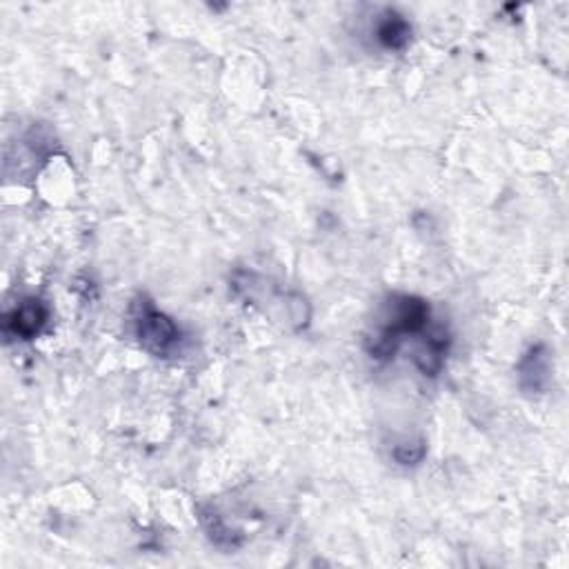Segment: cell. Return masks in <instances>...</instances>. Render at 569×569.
Wrapping results in <instances>:
<instances>
[{"instance_id": "1", "label": "cell", "mask_w": 569, "mask_h": 569, "mask_svg": "<svg viewBox=\"0 0 569 569\" xmlns=\"http://www.w3.org/2000/svg\"><path fill=\"white\" fill-rule=\"evenodd\" d=\"M136 336L147 352L165 356L178 342L180 332L169 316L159 312L151 303H142L136 313Z\"/></svg>"}, {"instance_id": "2", "label": "cell", "mask_w": 569, "mask_h": 569, "mask_svg": "<svg viewBox=\"0 0 569 569\" xmlns=\"http://www.w3.org/2000/svg\"><path fill=\"white\" fill-rule=\"evenodd\" d=\"M47 323V307L43 305V301L38 298H29L14 309L7 318H5V333H12V336L34 338L41 333L43 327Z\"/></svg>"}, {"instance_id": "3", "label": "cell", "mask_w": 569, "mask_h": 569, "mask_svg": "<svg viewBox=\"0 0 569 569\" xmlns=\"http://www.w3.org/2000/svg\"><path fill=\"white\" fill-rule=\"evenodd\" d=\"M376 38L385 49H403L411 38V27L400 14L385 12L379 27H376Z\"/></svg>"}, {"instance_id": "4", "label": "cell", "mask_w": 569, "mask_h": 569, "mask_svg": "<svg viewBox=\"0 0 569 569\" xmlns=\"http://www.w3.org/2000/svg\"><path fill=\"white\" fill-rule=\"evenodd\" d=\"M549 379L547 356L543 347H534L521 362V382L525 390L541 391Z\"/></svg>"}, {"instance_id": "5", "label": "cell", "mask_w": 569, "mask_h": 569, "mask_svg": "<svg viewBox=\"0 0 569 569\" xmlns=\"http://www.w3.org/2000/svg\"><path fill=\"white\" fill-rule=\"evenodd\" d=\"M423 454H425V448L420 443L419 445H410V448H407V445H399V448L394 449L396 460H399V463H403V465L419 463V460L423 458Z\"/></svg>"}]
</instances>
